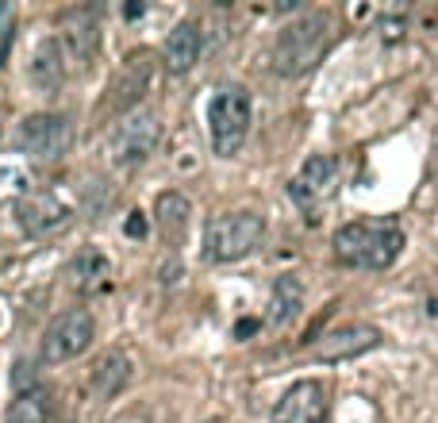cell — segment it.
<instances>
[{
	"label": "cell",
	"instance_id": "obj_2",
	"mask_svg": "<svg viewBox=\"0 0 438 423\" xmlns=\"http://www.w3.org/2000/svg\"><path fill=\"white\" fill-rule=\"evenodd\" d=\"M331 43H334L331 16L327 12H308V16L292 20L277 35V43H273V69L281 77H304V73H312L327 58Z\"/></svg>",
	"mask_w": 438,
	"mask_h": 423
},
{
	"label": "cell",
	"instance_id": "obj_22",
	"mask_svg": "<svg viewBox=\"0 0 438 423\" xmlns=\"http://www.w3.org/2000/svg\"><path fill=\"white\" fill-rule=\"evenodd\" d=\"M258 327H262V324H258V319H243V324L234 327V335H239V339H246V335H254V331H258Z\"/></svg>",
	"mask_w": 438,
	"mask_h": 423
},
{
	"label": "cell",
	"instance_id": "obj_8",
	"mask_svg": "<svg viewBox=\"0 0 438 423\" xmlns=\"http://www.w3.org/2000/svg\"><path fill=\"white\" fill-rule=\"evenodd\" d=\"M380 346V331L373 324H342L327 331L315 346V362H350Z\"/></svg>",
	"mask_w": 438,
	"mask_h": 423
},
{
	"label": "cell",
	"instance_id": "obj_5",
	"mask_svg": "<svg viewBox=\"0 0 438 423\" xmlns=\"http://www.w3.org/2000/svg\"><path fill=\"white\" fill-rule=\"evenodd\" d=\"M16 147L31 158V162H58L73 147V123L58 112H35L20 123L16 131Z\"/></svg>",
	"mask_w": 438,
	"mask_h": 423
},
{
	"label": "cell",
	"instance_id": "obj_10",
	"mask_svg": "<svg viewBox=\"0 0 438 423\" xmlns=\"http://www.w3.org/2000/svg\"><path fill=\"white\" fill-rule=\"evenodd\" d=\"M69 216H73L69 204H62L54 193H27L16 204V219L27 235H54L69 223Z\"/></svg>",
	"mask_w": 438,
	"mask_h": 423
},
{
	"label": "cell",
	"instance_id": "obj_11",
	"mask_svg": "<svg viewBox=\"0 0 438 423\" xmlns=\"http://www.w3.org/2000/svg\"><path fill=\"white\" fill-rule=\"evenodd\" d=\"M146 85H150V54L146 50H138V54H131V58L123 62V69L116 73V81H112V97H108V112H135L138 100H143Z\"/></svg>",
	"mask_w": 438,
	"mask_h": 423
},
{
	"label": "cell",
	"instance_id": "obj_20",
	"mask_svg": "<svg viewBox=\"0 0 438 423\" xmlns=\"http://www.w3.org/2000/svg\"><path fill=\"white\" fill-rule=\"evenodd\" d=\"M50 415H54V400H50V393L31 385V389L16 393V400L8 404L4 423H50Z\"/></svg>",
	"mask_w": 438,
	"mask_h": 423
},
{
	"label": "cell",
	"instance_id": "obj_14",
	"mask_svg": "<svg viewBox=\"0 0 438 423\" xmlns=\"http://www.w3.org/2000/svg\"><path fill=\"white\" fill-rule=\"evenodd\" d=\"M154 223L166 239V246H181L188 235V223H193V204H188L185 193H158L154 200Z\"/></svg>",
	"mask_w": 438,
	"mask_h": 423
},
{
	"label": "cell",
	"instance_id": "obj_6",
	"mask_svg": "<svg viewBox=\"0 0 438 423\" xmlns=\"http://www.w3.org/2000/svg\"><path fill=\"white\" fill-rule=\"evenodd\" d=\"M158 135H162V123L150 108H135L119 119L112 135H108V158L112 166H138L154 154Z\"/></svg>",
	"mask_w": 438,
	"mask_h": 423
},
{
	"label": "cell",
	"instance_id": "obj_9",
	"mask_svg": "<svg viewBox=\"0 0 438 423\" xmlns=\"http://www.w3.org/2000/svg\"><path fill=\"white\" fill-rule=\"evenodd\" d=\"M323 412H327V389L315 377H304L273 404V423H323Z\"/></svg>",
	"mask_w": 438,
	"mask_h": 423
},
{
	"label": "cell",
	"instance_id": "obj_13",
	"mask_svg": "<svg viewBox=\"0 0 438 423\" xmlns=\"http://www.w3.org/2000/svg\"><path fill=\"white\" fill-rule=\"evenodd\" d=\"M69 285L85 296L104 293L112 285V258L100 246H81L77 254H73V262H69Z\"/></svg>",
	"mask_w": 438,
	"mask_h": 423
},
{
	"label": "cell",
	"instance_id": "obj_19",
	"mask_svg": "<svg viewBox=\"0 0 438 423\" xmlns=\"http://www.w3.org/2000/svg\"><path fill=\"white\" fill-rule=\"evenodd\" d=\"M300 308H304L300 277H292V274L277 277V281H273V293H269V312H265V319H269L273 327H281V324H289Z\"/></svg>",
	"mask_w": 438,
	"mask_h": 423
},
{
	"label": "cell",
	"instance_id": "obj_4",
	"mask_svg": "<svg viewBox=\"0 0 438 423\" xmlns=\"http://www.w3.org/2000/svg\"><path fill=\"white\" fill-rule=\"evenodd\" d=\"M265 239V219L258 212H223L208 223V258L212 262H243Z\"/></svg>",
	"mask_w": 438,
	"mask_h": 423
},
{
	"label": "cell",
	"instance_id": "obj_1",
	"mask_svg": "<svg viewBox=\"0 0 438 423\" xmlns=\"http://www.w3.org/2000/svg\"><path fill=\"white\" fill-rule=\"evenodd\" d=\"M334 258L354 269H389L404 250L396 219H354L334 231Z\"/></svg>",
	"mask_w": 438,
	"mask_h": 423
},
{
	"label": "cell",
	"instance_id": "obj_23",
	"mask_svg": "<svg viewBox=\"0 0 438 423\" xmlns=\"http://www.w3.org/2000/svg\"><path fill=\"white\" fill-rule=\"evenodd\" d=\"M123 16H127V20H138V16H143V4H127Z\"/></svg>",
	"mask_w": 438,
	"mask_h": 423
},
{
	"label": "cell",
	"instance_id": "obj_3",
	"mask_svg": "<svg viewBox=\"0 0 438 423\" xmlns=\"http://www.w3.org/2000/svg\"><path fill=\"white\" fill-rule=\"evenodd\" d=\"M250 89L246 85H223L208 104V131H212V147L219 158H231L243 150L250 135Z\"/></svg>",
	"mask_w": 438,
	"mask_h": 423
},
{
	"label": "cell",
	"instance_id": "obj_15",
	"mask_svg": "<svg viewBox=\"0 0 438 423\" xmlns=\"http://www.w3.org/2000/svg\"><path fill=\"white\" fill-rule=\"evenodd\" d=\"M200 50H204V35L193 20L177 23L173 31L166 35L162 43V58H166V69L169 73H188V69L200 62Z\"/></svg>",
	"mask_w": 438,
	"mask_h": 423
},
{
	"label": "cell",
	"instance_id": "obj_7",
	"mask_svg": "<svg viewBox=\"0 0 438 423\" xmlns=\"http://www.w3.org/2000/svg\"><path fill=\"white\" fill-rule=\"evenodd\" d=\"M93 315L85 308H66L62 315L50 319V327L42 331V362L58 365V362H69V358L85 354L93 346Z\"/></svg>",
	"mask_w": 438,
	"mask_h": 423
},
{
	"label": "cell",
	"instance_id": "obj_12",
	"mask_svg": "<svg viewBox=\"0 0 438 423\" xmlns=\"http://www.w3.org/2000/svg\"><path fill=\"white\" fill-rule=\"evenodd\" d=\"M334 185V158L331 154H312L304 162V169L296 178L289 181V197L304 208V212H312L315 200H323L331 193Z\"/></svg>",
	"mask_w": 438,
	"mask_h": 423
},
{
	"label": "cell",
	"instance_id": "obj_21",
	"mask_svg": "<svg viewBox=\"0 0 438 423\" xmlns=\"http://www.w3.org/2000/svg\"><path fill=\"white\" fill-rule=\"evenodd\" d=\"M146 231H150L146 216H143V212H131V216H127V223H123V235H127V239H143Z\"/></svg>",
	"mask_w": 438,
	"mask_h": 423
},
{
	"label": "cell",
	"instance_id": "obj_18",
	"mask_svg": "<svg viewBox=\"0 0 438 423\" xmlns=\"http://www.w3.org/2000/svg\"><path fill=\"white\" fill-rule=\"evenodd\" d=\"M27 77L39 93H54L66 81V54H62V43L58 39H42L31 54V66H27Z\"/></svg>",
	"mask_w": 438,
	"mask_h": 423
},
{
	"label": "cell",
	"instance_id": "obj_16",
	"mask_svg": "<svg viewBox=\"0 0 438 423\" xmlns=\"http://www.w3.org/2000/svg\"><path fill=\"white\" fill-rule=\"evenodd\" d=\"M131 381V358L123 350H104L88 370V389L97 400H112L123 393V385Z\"/></svg>",
	"mask_w": 438,
	"mask_h": 423
},
{
	"label": "cell",
	"instance_id": "obj_17",
	"mask_svg": "<svg viewBox=\"0 0 438 423\" xmlns=\"http://www.w3.org/2000/svg\"><path fill=\"white\" fill-rule=\"evenodd\" d=\"M62 54L73 58L77 66H85L93 54H97V43H100V31H97V20L88 12H69L66 23H62Z\"/></svg>",
	"mask_w": 438,
	"mask_h": 423
}]
</instances>
